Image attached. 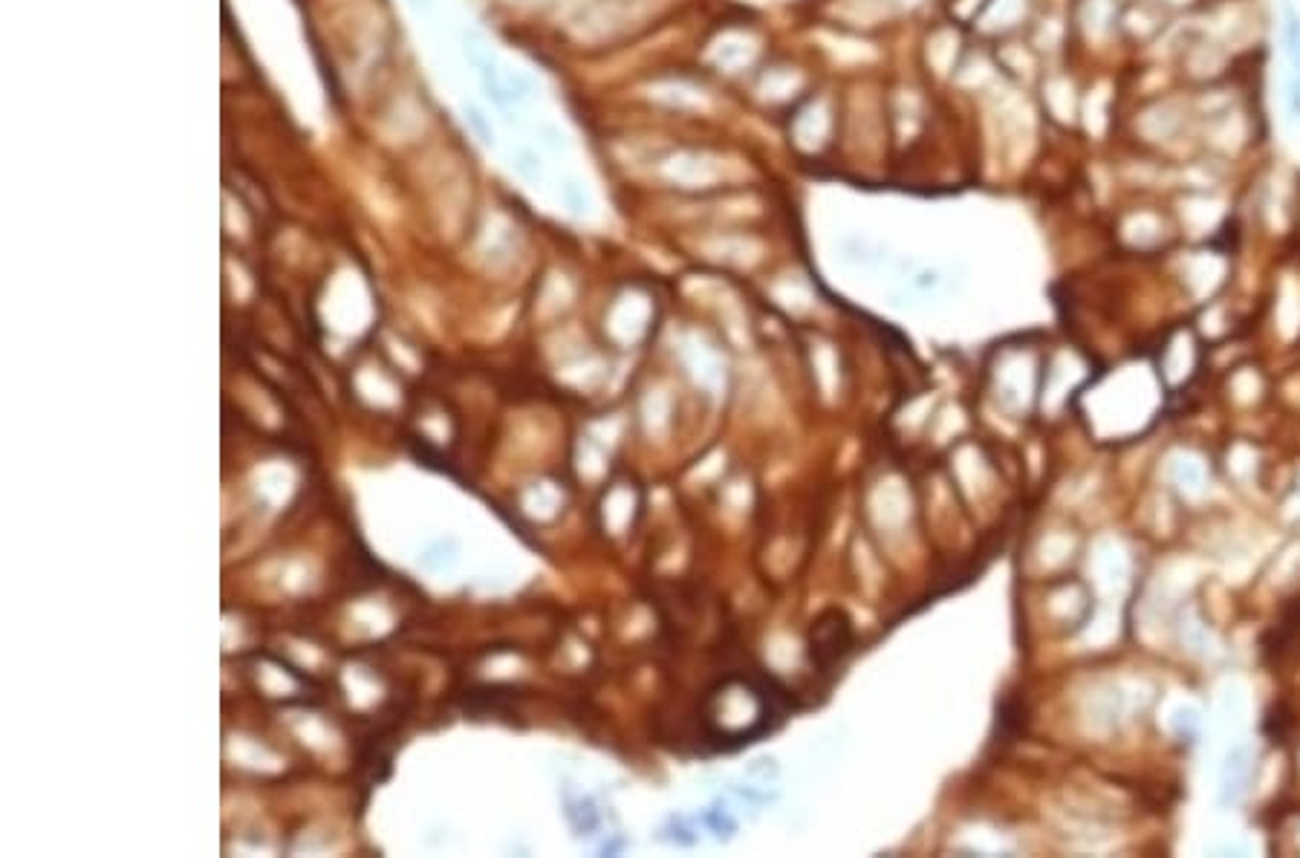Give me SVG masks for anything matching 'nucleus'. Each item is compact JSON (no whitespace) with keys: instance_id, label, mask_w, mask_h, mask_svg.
I'll use <instances>...</instances> for the list:
<instances>
[{"instance_id":"obj_3","label":"nucleus","mask_w":1300,"mask_h":858,"mask_svg":"<svg viewBox=\"0 0 1300 858\" xmlns=\"http://www.w3.org/2000/svg\"><path fill=\"white\" fill-rule=\"evenodd\" d=\"M1199 729H1202V717H1199L1197 708L1185 706L1176 711V731H1179L1182 737L1194 740L1199 734Z\"/></svg>"},{"instance_id":"obj_4","label":"nucleus","mask_w":1300,"mask_h":858,"mask_svg":"<svg viewBox=\"0 0 1300 858\" xmlns=\"http://www.w3.org/2000/svg\"><path fill=\"white\" fill-rule=\"evenodd\" d=\"M1286 53H1289V61H1292L1300 81V18L1295 15H1289V21H1286Z\"/></svg>"},{"instance_id":"obj_2","label":"nucleus","mask_w":1300,"mask_h":858,"mask_svg":"<svg viewBox=\"0 0 1300 858\" xmlns=\"http://www.w3.org/2000/svg\"><path fill=\"white\" fill-rule=\"evenodd\" d=\"M830 616V613H826ZM821 619L812 628V639H816V648H812V653H816V660L821 662L824 667H833L835 662H839V656L844 651H847L849 644V628H847V619H844V613H835L833 610V625H826L830 619Z\"/></svg>"},{"instance_id":"obj_5","label":"nucleus","mask_w":1300,"mask_h":858,"mask_svg":"<svg viewBox=\"0 0 1300 858\" xmlns=\"http://www.w3.org/2000/svg\"><path fill=\"white\" fill-rule=\"evenodd\" d=\"M1179 477L1190 485V489H1199V485H1202V469H1199L1194 460H1182Z\"/></svg>"},{"instance_id":"obj_1","label":"nucleus","mask_w":1300,"mask_h":858,"mask_svg":"<svg viewBox=\"0 0 1300 858\" xmlns=\"http://www.w3.org/2000/svg\"><path fill=\"white\" fill-rule=\"evenodd\" d=\"M1248 775H1252V752H1248V746H1245V743H1238V746H1231L1229 752H1225V760H1222V766H1220V803L1222 806L1238 803L1240 798H1243L1245 783H1248Z\"/></svg>"}]
</instances>
